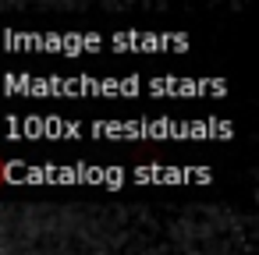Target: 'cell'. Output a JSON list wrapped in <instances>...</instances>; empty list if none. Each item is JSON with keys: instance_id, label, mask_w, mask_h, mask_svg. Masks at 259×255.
I'll list each match as a JSON object with an SVG mask.
<instances>
[]
</instances>
